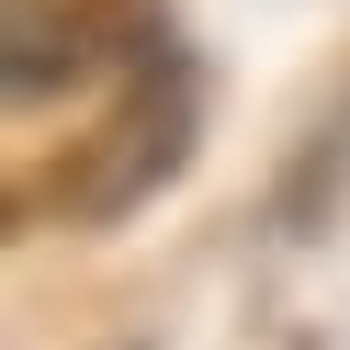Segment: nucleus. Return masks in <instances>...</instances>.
<instances>
[{
  "label": "nucleus",
  "mask_w": 350,
  "mask_h": 350,
  "mask_svg": "<svg viewBox=\"0 0 350 350\" xmlns=\"http://www.w3.org/2000/svg\"><path fill=\"white\" fill-rule=\"evenodd\" d=\"M192 113H204L192 57H147L136 91H124V102H113V124H102L91 170H79L68 215H136L159 181H181V159H192Z\"/></svg>",
  "instance_id": "f257e3e1"
},
{
  "label": "nucleus",
  "mask_w": 350,
  "mask_h": 350,
  "mask_svg": "<svg viewBox=\"0 0 350 350\" xmlns=\"http://www.w3.org/2000/svg\"><path fill=\"white\" fill-rule=\"evenodd\" d=\"M113 12L124 0H0V79H12L23 102L57 91V79L113 34Z\"/></svg>",
  "instance_id": "f03ea898"
}]
</instances>
